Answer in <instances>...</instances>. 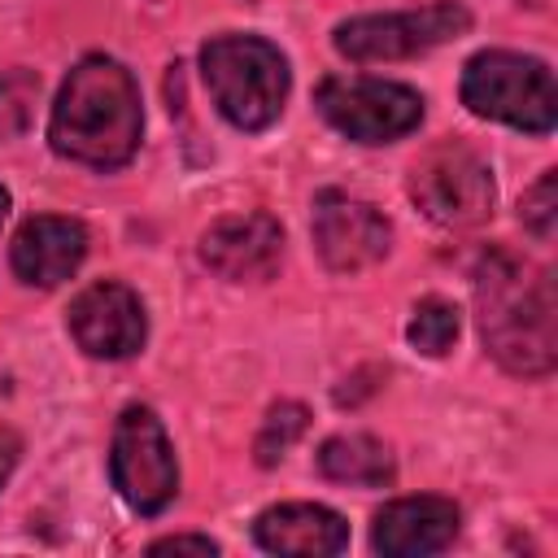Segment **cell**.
<instances>
[{
    "label": "cell",
    "mask_w": 558,
    "mask_h": 558,
    "mask_svg": "<svg viewBox=\"0 0 558 558\" xmlns=\"http://www.w3.org/2000/svg\"><path fill=\"white\" fill-rule=\"evenodd\" d=\"M179 549H192V554H218V541L209 536H161L148 545V554H179Z\"/></svg>",
    "instance_id": "20"
},
{
    "label": "cell",
    "mask_w": 558,
    "mask_h": 558,
    "mask_svg": "<svg viewBox=\"0 0 558 558\" xmlns=\"http://www.w3.org/2000/svg\"><path fill=\"white\" fill-rule=\"evenodd\" d=\"M201 74L218 113L235 131H266L288 100V61L262 35H214L201 48Z\"/></svg>",
    "instance_id": "3"
},
{
    "label": "cell",
    "mask_w": 558,
    "mask_h": 558,
    "mask_svg": "<svg viewBox=\"0 0 558 558\" xmlns=\"http://www.w3.org/2000/svg\"><path fill=\"white\" fill-rule=\"evenodd\" d=\"M305 432V405H296V401H279L270 414H266V423H262V432H257V462L262 466H275L288 449H292V440Z\"/></svg>",
    "instance_id": "18"
},
{
    "label": "cell",
    "mask_w": 558,
    "mask_h": 558,
    "mask_svg": "<svg viewBox=\"0 0 558 558\" xmlns=\"http://www.w3.org/2000/svg\"><path fill=\"white\" fill-rule=\"evenodd\" d=\"M35 96H39V78L26 74V70H13V65H0V144L17 140L31 122V109H35Z\"/></svg>",
    "instance_id": "17"
},
{
    "label": "cell",
    "mask_w": 558,
    "mask_h": 558,
    "mask_svg": "<svg viewBox=\"0 0 558 558\" xmlns=\"http://www.w3.org/2000/svg\"><path fill=\"white\" fill-rule=\"evenodd\" d=\"M388 244H392V227L371 201L336 192V187L318 192V201H314V248L331 270H340V275L366 270L388 253Z\"/></svg>",
    "instance_id": "10"
},
{
    "label": "cell",
    "mask_w": 558,
    "mask_h": 558,
    "mask_svg": "<svg viewBox=\"0 0 558 558\" xmlns=\"http://www.w3.org/2000/svg\"><path fill=\"white\" fill-rule=\"evenodd\" d=\"M283 231L270 214H231L201 235V262L231 283H257L279 270Z\"/></svg>",
    "instance_id": "11"
},
{
    "label": "cell",
    "mask_w": 558,
    "mask_h": 558,
    "mask_svg": "<svg viewBox=\"0 0 558 558\" xmlns=\"http://www.w3.org/2000/svg\"><path fill=\"white\" fill-rule=\"evenodd\" d=\"M4 218H9V192L0 187V222H4Z\"/></svg>",
    "instance_id": "22"
},
{
    "label": "cell",
    "mask_w": 558,
    "mask_h": 558,
    "mask_svg": "<svg viewBox=\"0 0 558 558\" xmlns=\"http://www.w3.org/2000/svg\"><path fill=\"white\" fill-rule=\"evenodd\" d=\"M65 327H70L74 344L87 357H105V362H118V357L140 353L144 349V336H148L144 301L126 283H118V279H100V283L83 288L70 301Z\"/></svg>",
    "instance_id": "9"
},
{
    "label": "cell",
    "mask_w": 558,
    "mask_h": 558,
    "mask_svg": "<svg viewBox=\"0 0 558 558\" xmlns=\"http://www.w3.org/2000/svg\"><path fill=\"white\" fill-rule=\"evenodd\" d=\"M253 541L266 554H288V558H327L349 545V523L318 506V501H283L257 514Z\"/></svg>",
    "instance_id": "14"
},
{
    "label": "cell",
    "mask_w": 558,
    "mask_h": 558,
    "mask_svg": "<svg viewBox=\"0 0 558 558\" xmlns=\"http://www.w3.org/2000/svg\"><path fill=\"white\" fill-rule=\"evenodd\" d=\"M475 318L497 366L523 379H545L558 362V296L554 270L510 248H488L475 266Z\"/></svg>",
    "instance_id": "1"
},
{
    "label": "cell",
    "mask_w": 558,
    "mask_h": 558,
    "mask_svg": "<svg viewBox=\"0 0 558 558\" xmlns=\"http://www.w3.org/2000/svg\"><path fill=\"white\" fill-rule=\"evenodd\" d=\"M318 471L336 484H357V488H384L392 484V453L384 440L366 436V432H349V436H331L318 445Z\"/></svg>",
    "instance_id": "15"
},
{
    "label": "cell",
    "mask_w": 558,
    "mask_h": 558,
    "mask_svg": "<svg viewBox=\"0 0 558 558\" xmlns=\"http://www.w3.org/2000/svg\"><path fill=\"white\" fill-rule=\"evenodd\" d=\"M458 536V506L445 497H397L375 514L371 545L388 558L440 554Z\"/></svg>",
    "instance_id": "13"
},
{
    "label": "cell",
    "mask_w": 558,
    "mask_h": 558,
    "mask_svg": "<svg viewBox=\"0 0 558 558\" xmlns=\"http://www.w3.org/2000/svg\"><path fill=\"white\" fill-rule=\"evenodd\" d=\"M405 192L440 227H475L493 214V201H497V183H493L488 161L462 140L432 144L410 166Z\"/></svg>",
    "instance_id": "5"
},
{
    "label": "cell",
    "mask_w": 558,
    "mask_h": 558,
    "mask_svg": "<svg viewBox=\"0 0 558 558\" xmlns=\"http://www.w3.org/2000/svg\"><path fill=\"white\" fill-rule=\"evenodd\" d=\"M314 105L340 135L357 144H392L423 122V96L388 78H327Z\"/></svg>",
    "instance_id": "8"
},
{
    "label": "cell",
    "mask_w": 558,
    "mask_h": 558,
    "mask_svg": "<svg viewBox=\"0 0 558 558\" xmlns=\"http://www.w3.org/2000/svg\"><path fill=\"white\" fill-rule=\"evenodd\" d=\"M462 105L475 118H493L514 131L549 135L558 122L554 70L541 57H523L510 48H484L462 70Z\"/></svg>",
    "instance_id": "4"
},
{
    "label": "cell",
    "mask_w": 558,
    "mask_h": 558,
    "mask_svg": "<svg viewBox=\"0 0 558 558\" xmlns=\"http://www.w3.org/2000/svg\"><path fill=\"white\" fill-rule=\"evenodd\" d=\"M13 466H17V436L13 432H0V484L9 480Z\"/></svg>",
    "instance_id": "21"
},
{
    "label": "cell",
    "mask_w": 558,
    "mask_h": 558,
    "mask_svg": "<svg viewBox=\"0 0 558 558\" xmlns=\"http://www.w3.org/2000/svg\"><path fill=\"white\" fill-rule=\"evenodd\" d=\"M109 475L135 514H161L179 493V462L161 418L148 405H126L113 427Z\"/></svg>",
    "instance_id": "7"
},
{
    "label": "cell",
    "mask_w": 558,
    "mask_h": 558,
    "mask_svg": "<svg viewBox=\"0 0 558 558\" xmlns=\"http://www.w3.org/2000/svg\"><path fill=\"white\" fill-rule=\"evenodd\" d=\"M140 135H144V109L131 70L100 52L83 57L65 74L48 118L52 153L92 170H118L135 157Z\"/></svg>",
    "instance_id": "2"
},
{
    "label": "cell",
    "mask_w": 558,
    "mask_h": 558,
    "mask_svg": "<svg viewBox=\"0 0 558 558\" xmlns=\"http://www.w3.org/2000/svg\"><path fill=\"white\" fill-rule=\"evenodd\" d=\"M519 218H523V227H527L536 240H549V235H554V227H558V174H554V170H545V174L536 179V187L523 196Z\"/></svg>",
    "instance_id": "19"
},
{
    "label": "cell",
    "mask_w": 558,
    "mask_h": 558,
    "mask_svg": "<svg viewBox=\"0 0 558 558\" xmlns=\"http://www.w3.org/2000/svg\"><path fill=\"white\" fill-rule=\"evenodd\" d=\"M471 13L462 0H432L401 13H366L336 26V52L349 61H405L466 35Z\"/></svg>",
    "instance_id": "6"
},
{
    "label": "cell",
    "mask_w": 558,
    "mask_h": 558,
    "mask_svg": "<svg viewBox=\"0 0 558 558\" xmlns=\"http://www.w3.org/2000/svg\"><path fill=\"white\" fill-rule=\"evenodd\" d=\"M87 257V227L78 218L61 214H39L26 218L9 244L13 275L31 288H57L65 283Z\"/></svg>",
    "instance_id": "12"
},
{
    "label": "cell",
    "mask_w": 558,
    "mask_h": 558,
    "mask_svg": "<svg viewBox=\"0 0 558 558\" xmlns=\"http://www.w3.org/2000/svg\"><path fill=\"white\" fill-rule=\"evenodd\" d=\"M458 327H462V318H458V305H453V301H445V296H423V301L414 305V314H410L405 336H410V344H414L418 353L440 357V353L453 349Z\"/></svg>",
    "instance_id": "16"
}]
</instances>
